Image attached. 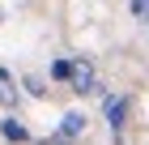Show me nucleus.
I'll return each instance as SVG.
<instances>
[{"label":"nucleus","instance_id":"39448f33","mask_svg":"<svg viewBox=\"0 0 149 145\" xmlns=\"http://www.w3.org/2000/svg\"><path fill=\"white\" fill-rule=\"evenodd\" d=\"M0 102H4V107H17V77H13L4 64H0Z\"/></svg>","mask_w":149,"mask_h":145},{"label":"nucleus","instance_id":"1a4fd4ad","mask_svg":"<svg viewBox=\"0 0 149 145\" xmlns=\"http://www.w3.org/2000/svg\"><path fill=\"white\" fill-rule=\"evenodd\" d=\"M47 145H64V141H60V137H51V141H47Z\"/></svg>","mask_w":149,"mask_h":145},{"label":"nucleus","instance_id":"f03ea898","mask_svg":"<svg viewBox=\"0 0 149 145\" xmlns=\"http://www.w3.org/2000/svg\"><path fill=\"white\" fill-rule=\"evenodd\" d=\"M68 90H77V94H94V90H98V77H94V64H90L85 56H72Z\"/></svg>","mask_w":149,"mask_h":145},{"label":"nucleus","instance_id":"423d86ee","mask_svg":"<svg viewBox=\"0 0 149 145\" xmlns=\"http://www.w3.org/2000/svg\"><path fill=\"white\" fill-rule=\"evenodd\" d=\"M68 73H72V60H68V56L51 60V81H64V85H68Z\"/></svg>","mask_w":149,"mask_h":145},{"label":"nucleus","instance_id":"7ed1b4c3","mask_svg":"<svg viewBox=\"0 0 149 145\" xmlns=\"http://www.w3.org/2000/svg\"><path fill=\"white\" fill-rule=\"evenodd\" d=\"M0 137H4L9 145H26L30 141V128H26L17 115H4V120H0Z\"/></svg>","mask_w":149,"mask_h":145},{"label":"nucleus","instance_id":"9d476101","mask_svg":"<svg viewBox=\"0 0 149 145\" xmlns=\"http://www.w3.org/2000/svg\"><path fill=\"white\" fill-rule=\"evenodd\" d=\"M0 17H4V9H0Z\"/></svg>","mask_w":149,"mask_h":145},{"label":"nucleus","instance_id":"f257e3e1","mask_svg":"<svg viewBox=\"0 0 149 145\" xmlns=\"http://www.w3.org/2000/svg\"><path fill=\"white\" fill-rule=\"evenodd\" d=\"M102 115L111 124V137L124 141V128H128V94H107L102 98Z\"/></svg>","mask_w":149,"mask_h":145},{"label":"nucleus","instance_id":"6e6552de","mask_svg":"<svg viewBox=\"0 0 149 145\" xmlns=\"http://www.w3.org/2000/svg\"><path fill=\"white\" fill-rule=\"evenodd\" d=\"M132 17H141V22H149V4H145V0H132Z\"/></svg>","mask_w":149,"mask_h":145},{"label":"nucleus","instance_id":"20e7f679","mask_svg":"<svg viewBox=\"0 0 149 145\" xmlns=\"http://www.w3.org/2000/svg\"><path fill=\"white\" fill-rule=\"evenodd\" d=\"M81 132H85V115H81V111H68V115H64V120H60V141H68V137H81Z\"/></svg>","mask_w":149,"mask_h":145},{"label":"nucleus","instance_id":"0eeeda50","mask_svg":"<svg viewBox=\"0 0 149 145\" xmlns=\"http://www.w3.org/2000/svg\"><path fill=\"white\" fill-rule=\"evenodd\" d=\"M22 85H26V94H34V98H38V94H47V90H43V81H38V77H26Z\"/></svg>","mask_w":149,"mask_h":145}]
</instances>
